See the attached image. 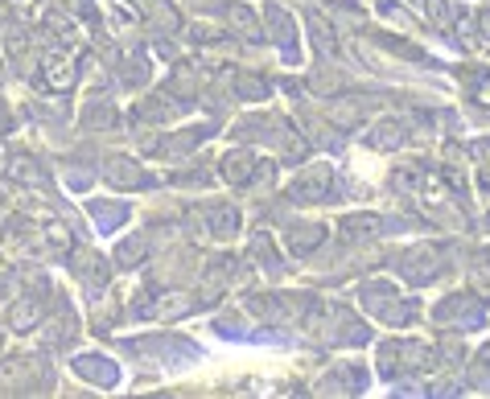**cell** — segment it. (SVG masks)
Here are the masks:
<instances>
[{
	"instance_id": "d6a6232c",
	"label": "cell",
	"mask_w": 490,
	"mask_h": 399,
	"mask_svg": "<svg viewBox=\"0 0 490 399\" xmlns=\"http://www.w3.org/2000/svg\"><path fill=\"white\" fill-rule=\"evenodd\" d=\"M45 29H50V34L58 37V42H74V37H79V29H74V21H66L63 13H50V17H45Z\"/></svg>"
},
{
	"instance_id": "d590c367",
	"label": "cell",
	"mask_w": 490,
	"mask_h": 399,
	"mask_svg": "<svg viewBox=\"0 0 490 399\" xmlns=\"http://www.w3.org/2000/svg\"><path fill=\"white\" fill-rule=\"evenodd\" d=\"M379 13H384V17H392V21H400L404 29H412V17L400 9V5H392V0H384V5H379Z\"/></svg>"
},
{
	"instance_id": "f1b7e54d",
	"label": "cell",
	"mask_w": 490,
	"mask_h": 399,
	"mask_svg": "<svg viewBox=\"0 0 490 399\" xmlns=\"http://www.w3.org/2000/svg\"><path fill=\"white\" fill-rule=\"evenodd\" d=\"M466 87H470V95L478 99V103H490V63L474 66V71L466 74Z\"/></svg>"
},
{
	"instance_id": "1f68e13d",
	"label": "cell",
	"mask_w": 490,
	"mask_h": 399,
	"mask_svg": "<svg viewBox=\"0 0 490 399\" xmlns=\"http://www.w3.org/2000/svg\"><path fill=\"white\" fill-rule=\"evenodd\" d=\"M231 91L240 99H264L268 95V87L260 79H251V74H231Z\"/></svg>"
},
{
	"instance_id": "52a82bcc",
	"label": "cell",
	"mask_w": 490,
	"mask_h": 399,
	"mask_svg": "<svg viewBox=\"0 0 490 399\" xmlns=\"http://www.w3.org/2000/svg\"><path fill=\"white\" fill-rule=\"evenodd\" d=\"M194 313V301L181 293H152L149 288V301L136 305V317H152V321H173V317H186Z\"/></svg>"
},
{
	"instance_id": "83f0119b",
	"label": "cell",
	"mask_w": 490,
	"mask_h": 399,
	"mask_svg": "<svg viewBox=\"0 0 490 399\" xmlns=\"http://www.w3.org/2000/svg\"><path fill=\"white\" fill-rule=\"evenodd\" d=\"M251 256H256V264H260V268H268V272H277V268H280L277 243L268 239V235H256V239H251Z\"/></svg>"
},
{
	"instance_id": "5bb4252c",
	"label": "cell",
	"mask_w": 490,
	"mask_h": 399,
	"mask_svg": "<svg viewBox=\"0 0 490 399\" xmlns=\"http://www.w3.org/2000/svg\"><path fill=\"white\" fill-rule=\"evenodd\" d=\"M321 239H326V227H321V222H293V227H289V251H293V256L318 251Z\"/></svg>"
},
{
	"instance_id": "d4e9b609",
	"label": "cell",
	"mask_w": 490,
	"mask_h": 399,
	"mask_svg": "<svg viewBox=\"0 0 490 399\" xmlns=\"http://www.w3.org/2000/svg\"><path fill=\"white\" fill-rule=\"evenodd\" d=\"M91 214H95L99 231H112L116 222L128 219V206H124V202H91Z\"/></svg>"
},
{
	"instance_id": "5b68a950",
	"label": "cell",
	"mask_w": 490,
	"mask_h": 399,
	"mask_svg": "<svg viewBox=\"0 0 490 399\" xmlns=\"http://www.w3.org/2000/svg\"><path fill=\"white\" fill-rule=\"evenodd\" d=\"M441 268H446V248H433V243H420L400 259V276L412 284H428Z\"/></svg>"
},
{
	"instance_id": "8fae6325",
	"label": "cell",
	"mask_w": 490,
	"mask_h": 399,
	"mask_svg": "<svg viewBox=\"0 0 490 399\" xmlns=\"http://www.w3.org/2000/svg\"><path fill=\"white\" fill-rule=\"evenodd\" d=\"M256 165H260V161L251 157L248 149H227L223 152V178H227V186H251V178H256Z\"/></svg>"
},
{
	"instance_id": "f35d334b",
	"label": "cell",
	"mask_w": 490,
	"mask_h": 399,
	"mask_svg": "<svg viewBox=\"0 0 490 399\" xmlns=\"http://www.w3.org/2000/svg\"><path fill=\"white\" fill-rule=\"evenodd\" d=\"M474 25H478V37H482V42L490 45V9H482V13H478V21H474Z\"/></svg>"
},
{
	"instance_id": "7a4b0ae2",
	"label": "cell",
	"mask_w": 490,
	"mask_h": 399,
	"mask_svg": "<svg viewBox=\"0 0 490 399\" xmlns=\"http://www.w3.org/2000/svg\"><path fill=\"white\" fill-rule=\"evenodd\" d=\"M433 317H437L441 326H454V329H482V321H486V305H482L478 293H454L433 309Z\"/></svg>"
},
{
	"instance_id": "ba28073f",
	"label": "cell",
	"mask_w": 490,
	"mask_h": 399,
	"mask_svg": "<svg viewBox=\"0 0 490 399\" xmlns=\"http://www.w3.org/2000/svg\"><path fill=\"white\" fill-rule=\"evenodd\" d=\"M42 87L54 91V95H63V91L74 87V63H71V54H63V50L45 54V63H42Z\"/></svg>"
},
{
	"instance_id": "6da1fadb",
	"label": "cell",
	"mask_w": 490,
	"mask_h": 399,
	"mask_svg": "<svg viewBox=\"0 0 490 399\" xmlns=\"http://www.w3.org/2000/svg\"><path fill=\"white\" fill-rule=\"evenodd\" d=\"M309 334L330 342V346H350V342H367V329L355 321V313H347L342 305L334 309H321L309 317Z\"/></svg>"
},
{
	"instance_id": "4fadbf2b",
	"label": "cell",
	"mask_w": 490,
	"mask_h": 399,
	"mask_svg": "<svg viewBox=\"0 0 490 399\" xmlns=\"http://www.w3.org/2000/svg\"><path fill=\"white\" fill-rule=\"evenodd\" d=\"M74 371H79L87 383H95V387H112V383L120 379L116 363H107V358H99V355H79L74 358Z\"/></svg>"
},
{
	"instance_id": "30bf717a",
	"label": "cell",
	"mask_w": 490,
	"mask_h": 399,
	"mask_svg": "<svg viewBox=\"0 0 490 399\" xmlns=\"http://www.w3.org/2000/svg\"><path fill=\"white\" fill-rule=\"evenodd\" d=\"M202 222H206V231H211L214 239H235L240 227H243V214L235 210L231 202H214V206H206Z\"/></svg>"
},
{
	"instance_id": "9c48e42d",
	"label": "cell",
	"mask_w": 490,
	"mask_h": 399,
	"mask_svg": "<svg viewBox=\"0 0 490 399\" xmlns=\"http://www.w3.org/2000/svg\"><path fill=\"white\" fill-rule=\"evenodd\" d=\"M103 178L112 181V186H120V190H136V186H144V169H141V161H132V157H124V152H112V157H103Z\"/></svg>"
},
{
	"instance_id": "9a60e30c",
	"label": "cell",
	"mask_w": 490,
	"mask_h": 399,
	"mask_svg": "<svg viewBox=\"0 0 490 399\" xmlns=\"http://www.w3.org/2000/svg\"><path fill=\"white\" fill-rule=\"evenodd\" d=\"M42 317H45V301L42 297H25V301H17L9 309V329H17V334H29L34 326H42Z\"/></svg>"
},
{
	"instance_id": "e575fe53",
	"label": "cell",
	"mask_w": 490,
	"mask_h": 399,
	"mask_svg": "<svg viewBox=\"0 0 490 399\" xmlns=\"http://www.w3.org/2000/svg\"><path fill=\"white\" fill-rule=\"evenodd\" d=\"M45 239L58 243V248H71V235H66L63 222H45Z\"/></svg>"
},
{
	"instance_id": "d6986e66",
	"label": "cell",
	"mask_w": 490,
	"mask_h": 399,
	"mask_svg": "<svg viewBox=\"0 0 490 399\" xmlns=\"http://www.w3.org/2000/svg\"><path fill=\"white\" fill-rule=\"evenodd\" d=\"M120 79H124L128 91L144 87V83H149V58H144V54H124V63H120Z\"/></svg>"
},
{
	"instance_id": "60d3db41",
	"label": "cell",
	"mask_w": 490,
	"mask_h": 399,
	"mask_svg": "<svg viewBox=\"0 0 490 399\" xmlns=\"http://www.w3.org/2000/svg\"><path fill=\"white\" fill-rule=\"evenodd\" d=\"M0 346H5V334H0Z\"/></svg>"
},
{
	"instance_id": "603a6c76",
	"label": "cell",
	"mask_w": 490,
	"mask_h": 399,
	"mask_svg": "<svg viewBox=\"0 0 490 399\" xmlns=\"http://www.w3.org/2000/svg\"><path fill=\"white\" fill-rule=\"evenodd\" d=\"M227 21H231V29L240 37H248V42H260V21L251 17V9H243V5H231L227 9Z\"/></svg>"
},
{
	"instance_id": "ac0fdd59",
	"label": "cell",
	"mask_w": 490,
	"mask_h": 399,
	"mask_svg": "<svg viewBox=\"0 0 490 399\" xmlns=\"http://www.w3.org/2000/svg\"><path fill=\"white\" fill-rule=\"evenodd\" d=\"M268 29H272V42L293 58V17H289L280 5H268Z\"/></svg>"
},
{
	"instance_id": "3957f363",
	"label": "cell",
	"mask_w": 490,
	"mask_h": 399,
	"mask_svg": "<svg viewBox=\"0 0 490 399\" xmlns=\"http://www.w3.org/2000/svg\"><path fill=\"white\" fill-rule=\"evenodd\" d=\"M396 297H400V293H392L387 284H367V288H363V305H367L371 317L392 321V326H408V321L416 317V301L396 305Z\"/></svg>"
},
{
	"instance_id": "7c38bea8",
	"label": "cell",
	"mask_w": 490,
	"mask_h": 399,
	"mask_svg": "<svg viewBox=\"0 0 490 399\" xmlns=\"http://www.w3.org/2000/svg\"><path fill=\"white\" fill-rule=\"evenodd\" d=\"M363 383H367V375L358 371L355 363H347V366H338V371H330L326 379H321V391H326V395H358Z\"/></svg>"
},
{
	"instance_id": "ffe728a7",
	"label": "cell",
	"mask_w": 490,
	"mask_h": 399,
	"mask_svg": "<svg viewBox=\"0 0 490 399\" xmlns=\"http://www.w3.org/2000/svg\"><path fill=\"white\" fill-rule=\"evenodd\" d=\"M107 9H112V21H116L120 29H136L144 21L141 0H107Z\"/></svg>"
},
{
	"instance_id": "e0dca14e",
	"label": "cell",
	"mask_w": 490,
	"mask_h": 399,
	"mask_svg": "<svg viewBox=\"0 0 490 399\" xmlns=\"http://www.w3.org/2000/svg\"><path fill=\"white\" fill-rule=\"evenodd\" d=\"M74 272H79V280H87L91 288H103L107 284V259L99 256V251H74Z\"/></svg>"
},
{
	"instance_id": "4dcf8cb0",
	"label": "cell",
	"mask_w": 490,
	"mask_h": 399,
	"mask_svg": "<svg viewBox=\"0 0 490 399\" xmlns=\"http://www.w3.org/2000/svg\"><path fill=\"white\" fill-rule=\"evenodd\" d=\"M50 326L54 329H45V337H50V342H58V346H63V342H71V337L79 334V321H74V313H58Z\"/></svg>"
},
{
	"instance_id": "484cf974",
	"label": "cell",
	"mask_w": 490,
	"mask_h": 399,
	"mask_svg": "<svg viewBox=\"0 0 490 399\" xmlns=\"http://www.w3.org/2000/svg\"><path fill=\"white\" fill-rule=\"evenodd\" d=\"M309 37H313V45H318L321 58H334V54H338V42H334V29L326 25L321 17H309Z\"/></svg>"
},
{
	"instance_id": "44dd1931",
	"label": "cell",
	"mask_w": 490,
	"mask_h": 399,
	"mask_svg": "<svg viewBox=\"0 0 490 399\" xmlns=\"http://www.w3.org/2000/svg\"><path fill=\"white\" fill-rule=\"evenodd\" d=\"M211 136V128H194V132H181V136H173V141H165V144H157V152H165V157H186L190 149H194L198 141H206Z\"/></svg>"
},
{
	"instance_id": "7402d4cb",
	"label": "cell",
	"mask_w": 490,
	"mask_h": 399,
	"mask_svg": "<svg viewBox=\"0 0 490 399\" xmlns=\"http://www.w3.org/2000/svg\"><path fill=\"white\" fill-rule=\"evenodd\" d=\"M375 231H379L375 214H350V219H342V239H371Z\"/></svg>"
},
{
	"instance_id": "cb8c5ba5",
	"label": "cell",
	"mask_w": 490,
	"mask_h": 399,
	"mask_svg": "<svg viewBox=\"0 0 490 399\" xmlns=\"http://www.w3.org/2000/svg\"><path fill=\"white\" fill-rule=\"evenodd\" d=\"M144 256H149V239H144V235H128V239L116 248V259H120L124 268L144 264Z\"/></svg>"
},
{
	"instance_id": "f546056e",
	"label": "cell",
	"mask_w": 490,
	"mask_h": 399,
	"mask_svg": "<svg viewBox=\"0 0 490 399\" xmlns=\"http://www.w3.org/2000/svg\"><path fill=\"white\" fill-rule=\"evenodd\" d=\"M9 173H13L17 181H29V186H45L42 165H34L29 157H13V161H9Z\"/></svg>"
},
{
	"instance_id": "8992f818",
	"label": "cell",
	"mask_w": 490,
	"mask_h": 399,
	"mask_svg": "<svg viewBox=\"0 0 490 399\" xmlns=\"http://www.w3.org/2000/svg\"><path fill=\"white\" fill-rule=\"evenodd\" d=\"M330 165H309L305 173H297V181L289 186V198L293 202H326L330 198Z\"/></svg>"
},
{
	"instance_id": "8d00e7d4",
	"label": "cell",
	"mask_w": 490,
	"mask_h": 399,
	"mask_svg": "<svg viewBox=\"0 0 490 399\" xmlns=\"http://www.w3.org/2000/svg\"><path fill=\"white\" fill-rule=\"evenodd\" d=\"M470 284H474V293H490V272H486V268H474Z\"/></svg>"
},
{
	"instance_id": "4316f807",
	"label": "cell",
	"mask_w": 490,
	"mask_h": 399,
	"mask_svg": "<svg viewBox=\"0 0 490 399\" xmlns=\"http://www.w3.org/2000/svg\"><path fill=\"white\" fill-rule=\"evenodd\" d=\"M112 124H116V112H112V103H103V99H95V103L83 112V128H95V132L103 128L107 132Z\"/></svg>"
},
{
	"instance_id": "2e32d148",
	"label": "cell",
	"mask_w": 490,
	"mask_h": 399,
	"mask_svg": "<svg viewBox=\"0 0 490 399\" xmlns=\"http://www.w3.org/2000/svg\"><path fill=\"white\" fill-rule=\"evenodd\" d=\"M404 141H408V128H404L396 116H384L371 132H367V144H371V149H400Z\"/></svg>"
},
{
	"instance_id": "277c9868",
	"label": "cell",
	"mask_w": 490,
	"mask_h": 399,
	"mask_svg": "<svg viewBox=\"0 0 490 399\" xmlns=\"http://www.w3.org/2000/svg\"><path fill=\"white\" fill-rule=\"evenodd\" d=\"M437 366V350L425 342H392L384 346V375L396 371H433Z\"/></svg>"
},
{
	"instance_id": "ab89813d",
	"label": "cell",
	"mask_w": 490,
	"mask_h": 399,
	"mask_svg": "<svg viewBox=\"0 0 490 399\" xmlns=\"http://www.w3.org/2000/svg\"><path fill=\"white\" fill-rule=\"evenodd\" d=\"M478 186H482V194L490 198V165H482V169H478Z\"/></svg>"
},
{
	"instance_id": "836d02e7",
	"label": "cell",
	"mask_w": 490,
	"mask_h": 399,
	"mask_svg": "<svg viewBox=\"0 0 490 399\" xmlns=\"http://www.w3.org/2000/svg\"><path fill=\"white\" fill-rule=\"evenodd\" d=\"M425 13H428V21H433L437 29H449V21H454L449 0H425Z\"/></svg>"
},
{
	"instance_id": "74e56055",
	"label": "cell",
	"mask_w": 490,
	"mask_h": 399,
	"mask_svg": "<svg viewBox=\"0 0 490 399\" xmlns=\"http://www.w3.org/2000/svg\"><path fill=\"white\" fill-rule=\"evenodd\" d=\"M25 45H29V37L21 34V29H9V54L17 58V54H25Z\"/></svg>"
}]
</instances>
